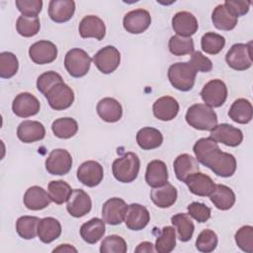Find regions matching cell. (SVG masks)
<instances>
[{
	"instance_id": "6da1fadb",
	"label": "cell",
	"mask_w": 253,
	"mask_h": 253,
	"mask_svg": "<svg viewBox=\"0 0 253 253\" xmlns=\"http://www.w3.org/2000/svg\"><path fill=\"white\" fill-rule=\"evenodd\" d=\"M196 159L204 166L210 168L215 175L231 177L236 170L235 157L220 150L216 141L211 137H203L193 146Z\"/></svg>"
},
{
	"instance_id": "7a4b0ae2",
	"label": "cell",
	"mask_w": 253,
	"mask_h": 253,
	"mask_svg": "<svg viewBox=\"0 0 253 253\" xmlns=\"http://www.w3.org/2000/svg\"><path fill=\"white\" fill-rule=\"evenodd\" d=\"M187 124L199 130H211L217 125L215 112L205 104L192 105L186 113Z\"/></svg>"
},
{
	"instance_id": "3957f363",
	"label": "cell",
	"mask_w": 253,
	"mask_h": 253,
	"mask_svg": "<svg viewBox=\"0 0 253 253\" xmlns=\"http://www.w3.org/2000/svg\"><path fill=\"white\" fill-rule=\"evenodd\" d=\"M140 161L136 153L126 152L123 156L117 158L112 165L114 177L122 183H130L134 181L138 175Z\"/></svg>"
},
{
	"instance_id": "277c9868",
	"label": "cell",
	"mask_w": 253,
	"mask_h": 253,
	"mask_svg": "<svg viewBox=\"0 0 253 253\" xmlns=\"http://www.w3.org/2000/svg\"><path fill=\"white\" fill-rule=\"evenodd\" d=\"M196 70L188 61L172 64L168 69V79L171 85L180 91L186 92L194 87Z\"/></svg>"
},
{
	"instance_id": "5b68a950",
	"label": "cell",
	"mask_w": 253,
	"mask_h": 253,
	"mask_svg": "<svg viewBox=\"0 0 253 253\" xmlns=\"http://www.w3.org/2000/svg\"><path fill=\"white\" fill-rule=\"evenodd\" d=\"M90 65L91 57L81 48H71L65 54L64 66L72 77H83L89 71Z\"/></svg>"
},
{
	"instance_id": "8992f818",
	"label": "cell",
	"mask_w": 253,
	"mask_h": 253,
	"mask_svg": "<svg viewBox=\"0 0 253 253\" xmlns=\"http://www.w3.org/2000/svg\"><path fill=\"white\" fill-rule=\"evenodd\" d=\"M225 61L229 67L237 71H243L252 65L251 42L234 43L226 52Z\"/></svg>"
},
{
	"instance_id": "52a82bcc",
	"label": "cell",
	"mask_w": 253,
	"mask_h": 253,
	"mask_svg": "<svg viewBox=\"0 0 253 253\" xmlns=\"http://www.w3.org/2000/svg\"><path fill=\"white\" fill-rule=\"evenodd\" d=\"M44 96L50 108L55 111H62L69 108L74 101L73 90L64 82L55 84Z\"/></svg>"
},
{
	"instance_id": "ba28073f",
	"label": "cell",
	"mask_w": 253,
	"mask_h": 253,
	"mask_svg": "<svg viewBox=\"0 0 253 253\" xmlns=\"http://www.w3.org/2000/svg\"><path fill=\"white\" fill-rule=\"evenodd\" d=\"M201 98L205 102V105L211 108L220 107L227 98V87L223 81L212 79L203 87Z\"/></svg>"
},
{
	"instance_id": "9c48e42d",
	"label": "cell",
	"mask_w": 253,
	"mask_h": 253,
	"mask_svg": "<svg viewBox=\"0 0 253 253\" xmlns=\"http://www.w3.org/2000/svg\"><path fill=\"white\" fill-rule=\"evenodd\" d=\"M72 167V157L70 153L63 148L51 150L45 159V169L51 175L62 176L67 174Z\"/></svg>"
},
{
	"instance_id": "30bf717a",
	"label": "cell",
	"mask_w": 253,
	"mask_h": 253,
	"mask_svg": "<svg viewBox=\"0 0 253 253\" xmlns=\"http://www.w3.org/2000/svg\"><path fill=\"white\" fill-rule=\"evenodd\" d=\"M93 61L99 71L104 74H110L119 67L121 53L115 46L107 45L94 55Z\"/></svg>"
},
{
	"instance_id": "8fae6325",
	"label": "cell",
	"mask_w": 253,
	"mask_h": 253,
	"mask_svg": "<svg viewBox=\"0 0 253 253\" xmlns=\"http://www.w3.org/2000/svg\"><path fill=\"white\" fill-rule=\"evenodd\" d=\"M210 137L216 142L223 143L224 145L235 147L238 146L243 140L242 131L228 124L216 125L211 130Z\"/></svg>"
},
{
	"instance_id": "7c38bea8",
	"label": "cell",
	"mask_w": 253,
	"mask_h": 253,
	"mask_svg": "<svg viewBox=\"0 0 253 253\" xmlns=\"http://www.w3.org/2000/svg\"><path fill=\"white\" fill-rule=\"evenodd\" d=\"M127 211L126 203L120 198H111L106 201L102 208L103 220L111 225H117L125 220Z\"/></svg>"
},
{
	"instance_id": "4fadbf2b",
	"label": "cell",
	"mask_w": 253,
	"mask_h": 253,
	"mask_svg": "<svg viewBox=\"0 0 253 253\" xmlns=\"http://www.w3.org/2000/svg\"><path fill=\"white\" fill-rule=\"evenodd\" d=\"M151 24V16L147 10L135 9L127 12L123 20L124 28L130 34H141Z\"/></svg>"
},
{
	"instance_id": "5bb4252c",
	"label": "cell",
	"mask_w": 253,
	"mask_h": 253,
	"mask_svg": "<svg viewBox=\"0 0 253 253\" xmlns=\"http://www.w3.org/2000/svg\"><path fill=\"white\" fill-rule=\"evenodd\" d=\"M40 101L31 93L23 92L18 94L12 103L13 113L20 118H29L39 113Z\"/></svg>"
},
{
	"instance_id": "9a60e30c",
	"label": "cell",
	"mask_w": 253,
	"mask_h": 253,
	"mask_svg": "<svg viewBox=\"0 0 253 253\" xmlns=\"http://www.w3.org/2000/svg\"><path fill=\"white\" fill-rule=\"evenodd\" d=\"M104 177L103 166L94 160L83 162L77 169V179L87 187L98 186Z\"/></svg>"
},
{
	"instance_id": "2e32d148",
	"label": "cell",
	"mask_w": 253,
	"mask_h": 253,
	"mask_svg": "<svg viewBox=\"0 0 253 253\" xmlns=\"http://www.w3.org/2000/svg\"><path fill=\"white\" fill-rule=\"evenodd\" d=\"M29 55L37 64H47L57 57V47L49 41H39L30 46Z\"/></svg>"
},
{
	"instance_id": "e0dca14e",
	"label": "cell",
	"mask_w": 253,
	"mask_h": 253,
	"mask_svg": "<svg viewBox=\"0 0 253 253\" xmlns=\"http://www.w3.org/2000/svg\"><path fill=\"white\" fill-rule=\"evenodd\" d=\"M92 202L90 196L81 189H74L67 201L66 210L73 217H82L90 212Z\"/></svg>"
},
{
	"instance_id": "ac0fdd59",
	"label": "cell",
	"mask_w": 253,
	"mask_h": 253,
	"mask_svg": "<svg viewBox=\"0 0 253 253\" xmlns=\"http://www.w3.org/2000/svg\"><path fill=\"white\" fill-rule=\"evenodd\" d=\"M172 28L177 36L191 38L198 31L199 24L196 17L188 11L177 12L172 18Z\"/></svg>"
},
{
	"instance_id": "d6986e66",
	"label": "cell",
	"mask_w": 253,
	"mask_h": 253,
	"mask_svg": "<svg viewBox=\"0 0 253 253\" xmlns=\"http://www.w3.org/2000/svg\"><path fill=\"white\" fill-rule=\"evenodd\" d=\"M150 220L148 210L139 204H130L127 206V211L125 217L126 225L128 229L138 231L143 229Z\"/></svg>"
},
{
	"instance_id": "ffe728a7",
	"label": "cell",
	"mask_w": 253,
	"mask_h": 253,
	"mask_svg": "<svg viewBox=\"0 0 253 253\" xmlns=\"http://www.w3.org/2000/svg\"><path fill=\"white\" fill-rule=\"evenodd\" d=\"M79 35L83 39L94 38L98 41L104 39L106 35V26L101 18L95 15L85 16L79 24Z\"/></svg>"
},
{
	"instance_id": "44dd1931",
	"label": "cell",
	"mask_w": 253,
	"mask_h": 253,
	"mask_svg": "<svg viewBox=\"0 0 253 253\" xmlns=\"http://www.w3.org/2000/svg\"><path fill=\"white\" fill-rule=\"evenodd\" d=\"M184 183H186L192 194L200 197L210 196L215 188L212 179L200 171L189 176Z\"/></svg>"
},
{
	"instance_id": "7402d4cb",
	"label": "cell",
	"mask_w": 253,
	"mask_h": 253,
	"mask_svg": "<svg viewBox=\"0 0 253 253\" xmlns=\"http://www.w3.org/2000/svg\"><path fill=\"white\" fill-rule=\"evenodd\" d=\"M25 207L31 211H41L49 206L51 199L48 192L40 186L30 187L23 198Z\"/></svg>"
},
{
	"instance_id": "603a6c76",
	"label": "cell",
	"mask_w": 253,
	"mask_h": 253,
	"mask_svg": "<svg viewBox=\"0 0 253 253\" xmlns=\"http://www.w3.org/2000/svg\"><path fill=\"white\" fill-rule=\"evenodd\" d=\"M153 115L156 119L168 122L173 120L179 113V103L170 96H163L157 99L152 107Z\"/></svg>"
},
{
	"instance_id": "cb8c5ba5",
	"label": "cell",
	"mask_w": 253,
	"mask_h": 253,
	"mask_svg": "<svg viewBox=\"0 0 253 253\" xmlns=\"http://www.w3.org/2000/svg\"><path fill=\"white\" fill-rule=\"evenodd\" d=\"M45 135L43 125L38 121H24L17 128L18 138L25 143L42 140Z\"/></svg>"
},
{
	"instance_id": "d4e9b609",
	"label": "cell",
	"mask_w": 253,
	"mask_h": 253,
	"mask_svg": "<svg viewBox=\"0 0 253 253\" xmlns=\"http://www.w3.org/2000/svg\"><path fill=\"white\" fill-rule=\"evenodd\" d=\"M75 12V2L72 0H51L48 3V16L55 23L69 21Z\"/></svg>"
},
{
	"instance_id": "484cf974",
	"label": "cell",
	"mask_w": 253,
	"mask_h": 253,
	"mask_svg": "<svg viewBox=\"0 0 253 253\" xmlns=\"http://www.w3.org/2000/svg\"><path fill=\"white\" fill-rule=\"evenodd\" d=\"M96 110L99 117L107 123H116L120 121L123 116L121 103L111 97L101 99L97 104Z\"/></svg>"
},
{
	"instance_id": "4316f807",
	"label": "cell",
	"mask_w": 253,
	"mask_h": 253,
	"mask_svg": "<svg viewBox=\"0 0 253 253\" xmlns=\"http://www.w3.org/2000/svg\"><path fill=\"white\" fill-rule=\"evenodd\" d=\"M177 190L169 182H166L160 187L153 188L150 192V199L155 206L161 209L170 208L177 200Z\"/></svg>"
},
{
	"instance_id": "83f0119b",
	"label": "cell",
	"mask_w": 253,
	"mask_h": 253,
	"mask_svg": "<svg viewBox=\"0 0 253 253\" xmlns=\"http://www.w3.org/2000/svg\"><path fill=\"white\" fill-rule=\"evenodd\" d=\"M173 167L177 179L181 182H185L189 176L200 171L198 160L188 153L178 155L173 162Z\"/></svg>"
},
{
	"instance_id": "f1b7e54d",
	"label": "cell",
	"mask_w": 253,
	"mask_h": 253,
	"mask_svg": "<svg viewBox=\"0 0 253 253\" xmlns=\"http://www.w3.org/2000/svg\"><path fill=\"white\" fill-rule=\"evenodd\" d=\"M168 181V170L166 164L161 160H152L147 164L145 182L152 188L160 187Z\"/></svg>"
},
{
	"instance_id": "f546056e",
	"label": "cell",
	"mask_w": 253,
	"mask_h": 253,
	"mask_svg": "<svg viewBox=\"0 0 253 253\" xmlns=\"http://www.w3.org/2000/svg\"><path fill=\"white\" fill-rule=\"evenodd\" d=\"M105 231V221L98 217L91 218L80 227V235L82 239L89 244L97 243L104 236Z\"/></svg>"
},
{
	"instance_id": "4dcf8cb0",
	"label": "cell",
	"mask_w": 253,
	"mask_h": 253,
	"mask_svg": "<svg viewBox=\"0 0 253 253\" xmlns=\"http://www.w3.org/2000/svg\"><path fill=\"white\" fill-rule=\"evenodd\" d=\"M61 234V224L54 217H43L38 225V236L43 243H50Z\"/></svg>"
},
{
	"instance_id": "1f68e13d",
	"label": "cell",
	"mask_w": 253,
	"mask_h": 253,
	"mask_svg": "<svg viewBox=\"0 0 253 253\" xmlns=\"http://www.w3.org/2000/svg\"><path fill=\"white\" fill-rule=\"evenodd\" d=\"M210 199L214 207L221 211H227L235 204V194L229 187L222 184L215 185Z\"/></svg>"
},
{
	"instance_id": "d6a6232c",
	"label": "cell",
	"mask_w": 253,
	"mask_h": 253,
	"mask_svg": "<svg viewBox=\"0 0 253 253\" xmlns=\"http://www.w3.org/2000/svg\"><path fill=\"white\" fill-rule=\"evenodd\" d=\"M228 116L237 124H248L253 117L252 104L247 99L239 98L232 103L228 111Z\"/></svg>"
},
{
	"instance_id": "836d02e7",
	"label": "cell",
	"mask_w": 253,
	"mask_h": 253,
	"mask_svg": "<svg viewBox=\"0 0 253 253\" xmlns=\"http://www.w3.org/2000/svg\"><path fill=\"white\" fill-rule=\"evenodd\" d=\"M136 142L143 150L154 149L162 144L163 135L157 128L150 126L142 127L136 133Z\"/></svg>"
},
{
	"instance_id": "e575fe53",
	"label": "cell",
	"mask_w": 253,
	"mask_h": 253,
	"mask_svg": "<svg viewBox=\"0 0 253 253\" xmlns=\"http://www.w3.org/2000/svg\"><path fill=\"white\" fill-rule=\"evenodd\" d=\"M213 26L221 31L233 30L237 25V17L231 14L223 4L217 5L211 14Z\"/></svg>"
},
{
	"instance_id": "d590c367",
	"label": "cell",
	"mask_w": 253,
	"mask_h": 253,
	"mask_svg": "<svg viewBox=\"0 0 253 253\" xmlns=\"http://www.w3.org/2000/svg\"><path fill=\"white\" fill-rule=\"evenodd\" d=\"M171 222L177 230L178 238L182 242L189 241L194 233L195 225L188 213L180 212L171 217Z\"/></svg>"
},
{
	"instance_id": "8d00e7d4",
	"label": "cell",
	"mask_w": 253,
	"mask_h": 253,
	"mask_svg": "<svg viewBox=\"0 0 253 253\" xmlns=\"http://www.w3.org/2000/svg\"><path fill=\"white\" fill-rule=\"evenodd\" d=\"M53 134L58 138H70L74 136L78 130V124L72 118H59L53 121L51 125Z\"/></svg>"
},
{
	"instance_id": "74e56055",
	"label": "cell",
	"mask_w": 253,
	"mask_h": 253,
	"mask_svg": "<svg viewBox=\"0 0 253 253\" xmlns=\"http://www.w3.org/2000/svg\"><path fill=\"white\" fill-rule=\"evenodd\" d=\"M38 216L24 215L17 219L16 230L20 237L23 239H33L38 235V225L40 222Z\"/></svg>"
},
{
	"instance_id": "f35d334b",
	"label": "cell",
	"mask_w": 253,
	"mask_h": 253,
	"mask_svg": "<svg viewBox=\"0 0 253 253\" xmlns=\"http://www.w3.org/2000/svg\"><path fill=\"white\" fill-rule=\"evenodd\" d=\"M72 189L68 183L63 180L51 181L48 183L47 192L53 203L56 205H61L68 201L72 194Z\"/></svg>"
},
{
	"instance_id": "ab89813d",
	"label": "cell",
	"mask_w": 253,
	"mask_h": 253,
	"mask_svg": "<svg viewBox=\"0 0 253 253\" xmlns=\"http://www.w3.org/2000/svg\"><path fill=\"white\" fill-rule=\"evenodd\" d=\"M155 251L158 253H170L176 246V233L172 226H164L155 241Z\"/></svg>"
},
{
	"instance_id": "60d3db41",
	"label": "cell",
	"mask_w": 253,
	"mask_h": 253,
	"mask_svg": "<svg viewBox=\"0 0 253 253\" xmlns=\"http://www.w3.org/2000/svg\"><path fill=\"white\" fill-rule=\"evenodd\" d=\"M41 28V22L38 16L28 17L21 15L16 23V29L19 35L25 38L36 36Z\"/></svg>"
},
{
	"instance_id": "b9f144b4",
	"label": "cell",
	"mask_w": 253,
	"mask_h": 253,
	"mask_svg": "<svg viewBox=\"0 0 253 253\" xmlns=\"http://www.w3.org/2000/svg\"><path fill=\"white\" fill-rule=\"evenodd\" d=\"M225 45V39L218 34L209 32L206 33L201 40L202 49L209 54H217Z\"/></svg>"
},
{
	"instance_id": "7bdbcfd3",
	"label": "cell",
	"mask_w": 253,
	"mask_h": 253,
	"mask_svg": "<svg viewBox=\"0 0 253 253\" xmlns=\"http://www.w3.org/2000/svg\"><path fill=\"white\" fill-rule=\"evenodd\" d=\"M168 47L170 52L177 56L192 54L194 52V42L192 38H185L176 35L170 38Z\"/></svg>"
},
{
	"instance_id": "ee69618b",
	"label": "cell",
	"mask_w": 253,
	"mask_h": 253,
	"mask_svg": "<svg viewBox=\"0 0 253 253\" xmlns=\"http://www.w3.org/2000/svg\"><path fill=\"white\" fill-rule=\"evenodd\" d=\"M19 68V61L17 56L10 51H3L0 53V77L11 78Z\"/></svg>"
},
{
	"instance_id": "f6af8a7d",
	"label": "cell",
	"mask_w": 253,
	"mask_h": 253,
	"mask_svg": "<svg viewBox=\"0 0 253 253\" xmlns=\"http://www.w3.org/2000/svg\"><path fill=\"white\" fill-rule=\"evenodd\" d=\"M217 246V235L211 229H204L198 235L196 240V248L204 253L212 252Z\"/></svg>"
},
{
	"instance_id": "bcb514c9",
	"label": "cell",
	"mask_w": 253,
	"mask_h": 253,
	"mask_svg": "<svg viewBox=\"0 0 253 253\" xmlns=\"http://www.w3.org/2000/svg\"><path fill=\"white\" fill-rule=\"evenodd\" d=\"M126 250L127 247L125 239L116 234L106 236L100 246L101 253H126Z\"/></svg>"
},
{
	"instance_id": "7dc6e473",
	"label": "cell",
	"mask_w": 253,
	"mask_h": 253,
	"mask_svg": "<svg viewBox=\"0 0 253 253\" xmlns=\"http://www.w3.org/2000/svg\"><path fill=\"white\" fill-rule=\"evenodd\" d=\"M235 242L244 252H253V227L251 225L241 226L235 233Z\"/></svg>"
},
{
	"instance_id": "c3c4849f",
	"label": "cell",
	"mask_w": 253,
	"mask_h": 253,
	"mask_svg": "<svg viewBox=\"0 0 253 253\" xmlns=\"http://www.w3.org/2000/svg\"><path fill=\"white\" fill-rule=\"evenodd\" d=\"M60 82H63L60 74L55 71H46L38 77L37 88L42 94L45 95L50 88Z\"/></svg>"
},
{
	"instance_id": "681fc988",
	"label": "cell",
	"mask_w": 253,
	"mask_h": 253,
	"mask_svg": "<svg viewBox=\"0 0 253 253\" xmlns=\"http://www.w3.org/2000/svg\"><path fill=\"white\" fill-rule=\"evenodd\" d=\"M188 214L196 219L198 222H206L210 219L211 211V209L203 203L193 202L188 206Z\"/></svg>"
},
{
	"instance_id": "f907efd6",
	"label": "cell",
	"mask_w": 253,
	"mask_h": 253,
	"mask_svg": "<svg viewBox=\"0 0 253 253\" xmlns=\"http://www.w3.org/2000/svg\"><path fill=\"white\" fill-rule=\"evenodd\" d=\"M16 7L24 16L36 17L42 11V0H16Z\"/></svg>"
},
{
	"instance_id": "816d5d0a",
	"label": "cell",
	"mask_w": 253,
	"mask_h": 253,
	"mask_svg": "<svg viewBox=\"0 0 253 253\" xmlns=\"http://www.w3.org/2000/svg\"><path fill=\"white\" fill-rule=\"evenodd\" d=\"M189 62L194 67L196 72H209L212 69L211 60L205 56L201 51H194Z\"/></svg>"
},
{
	"instance_id": "f5cc1de1",
	"label": "cell",
	"mask_w": 253,
	"mask_h": 253,
	"mask_svg": "<svg viewBox=\"0 0 253 253\" xmlns=\"http://www.w3.org/2000/svg\"><path fill=\"white\" fill-rule=\"evenodd\" d=\"M223 5L231 14L238 18L248 13L251 2L245 0H226Z\"/></svg>"
},
{
	"instance_id": "db71d44e",
	"label": "cell",
	"mask_w": 253,
	"mask_h": 253,
	"mask_svg": "<svg viewBox=\"0 0 253 253\" xmlns=\"http://www.w3.org/2000/svg\"><path fill=\"white\" fill-rule=\"evenodd\" d=\"M154 251H155L154 245L151 242H148V241H143V242L139 243L137 245V247L135 248V250H134V252H136V253H143V252L152 253Z\"/></svg>"
},
{
	"instance_id": "11a10c76",
	"label": "cell",
	"mask_w": 253,
	"mask_h": 253,
	"mask_svg": "<svg viewBox=\"0 0 253 253\" xmlns=\"http://www.w3.org/2000/svg\"><path fill=\"white\" fill-rule=\"evenodd\" d=\"M52 252H77V249L69 244H60L52 250Z\"/></svg>"
}]
</instances>
